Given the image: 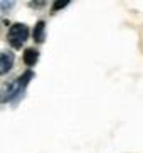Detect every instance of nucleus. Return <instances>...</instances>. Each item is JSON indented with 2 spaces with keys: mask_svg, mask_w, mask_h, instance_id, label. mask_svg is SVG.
Here are the masks:
<instances>
[{
  "mask_svg": "<svg viewBox=\"0 0 143 153\" xmlns=\"http://www.w3.org/2000/svg\"><path fill=\"white\" fill-rule=\"evenodd\" d=\"M44 37H45V22L39 20L36 24V29H34V41L39 44V42H44Z\"/></svg>",
  "mask_w": 143,
  "mask_h": 153,
  "instance_id": "obj_5",
  "label": "nucleus"
},
{
  "mask_svg": "<svg viewBox=\"0 0 143 153\" xmlns=\"http://www.w3.org/2000/svg\"><path fill=\"white\" fill-rule=\"evenodd\" d=\"M22 59H24V62H25V66H34V64L37 62V59H39V51H36V49H25L24 51V56H22Z\"/></svg>",
  "mask_w": 143,
  "mask_h": 153,
  "instance_id": "obj_4",
  "label": "nucleus"
},
{
  "mask_svg": "<svg viewBox=\"0 0 143 153\" xmlns=\"http://www.w3.org/2000/svg\"><path fill=\"white\" fill-rule=\"evenodd\" d=\"M29 39V27L25 24H13L10 25L9 34H7V41L13 49H22V45Z\"/></svg>",
  "mask_w": 143,
  "mask_h": 153,
  "instance_id": "obj_1",
  "label": "nucleus"
},
{
  "mask_svg": "<svg viewBox=\"0 0 143 153\" xmlns=\"http://www.w3.org/2000/svg\"><path fill=\"white\" fill-rule=\"evenodd\" d=\"M67 5H69V0H59V2H56V4L52 5V14L54 12H59L61 9H64Z\"/></svg>",
  "mask_w": 143,
  "mask_h": 153,
  "instance_id": "obj_7",
  "label": "nucleus"
},
{
  "mask_svg": "<svg viewBox=\"0 0 143 153\" xmlns=\"http://www.w3.org/2000/svg\"><path fill=\"white\" fill-rule=\"evenodd\" d=\"M20 89H24L22 86H20V82H19V79L15 82H7V84L4 86V91H2V101H9V99H12L13 96L17 94Z\"/></svg>",
  "mask_w": 143,
  "mask_h": 153,
  "instance_id": "obj_2",
  "label": "nucleus"
},
{
  "mask_svg": "<svg viewBox=\"0 0 143 153\" xmlns=\"http://www.w3.org/2000/svg\"><path fill=\"white\" fill-rule=\"evenodd\" d=\"M32 76H34V74H32V71H27V72H24L22 76H20V79H19V82H20V86H22V88H25V86L29 84V82H31Z\"/></svg>",
  "mask_w": 143,
  "mask_h": 153,
  "instance_id": "obj_6",
  "label": "nucleus"
},
{
  "mask_svg": "<svg viewBox=\"0 0 143 153\" xmlns=\"http://www.w3.org/2000/svg\"><path fill=\"white\" fill-rule=\"evenodd\" d=\"M13 61H15V57H13V54H10L9 51L2 52V56H0V74L2 76L7 74L13 68Z\"/></svg>",
  "mask_w": 143,
  "mask_h": 153,
  "instance_id": "obj_3",
  "label": "nucleus"
}]
</instances>
